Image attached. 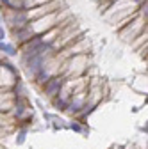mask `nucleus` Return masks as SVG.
Segmentation results:
<instances>
[{
	"mask_svg": "<svg viewBox=\"0 0 148 149\" xmlns=\"http://www.w3.org/2000/svg\"><path fill=\"white\" fill-rule=\"evenodd\" d=\"M14 100H16V96H14L13 89L0 87V112H11Z\"/></svg>",
	"mask_w": 148,
	"mask_h": 149,
	"instance_id": "7ed1b4c3",
	"label": "nucleus"
},
{
	"mask_svg": "<svg viewBox=\"0 0 148 149\" xmlns=\"http://www.w3.org/2000/svg\"><path fill=\"white\" fill-rule=\"evenodd\" d=\"M0 23H4V22H2V14H0Z\"/></svg>",
	"mask_w": 148,
	"mask_h": 149,
	"instance_id": "9b49d317",
	"label": "nucleus"
},
{
	"mask_svg": "<svg viewBox=\"0 0 148 149\" xmlns=\"http://www.w3.org/2000/svg\"><path fill=\"white\" fill-rule=\"evenodd\" d=\"M6 59H7V57H6V55H4L2 52H0V62H2V61H6Z\"/></svg>",
	"mask_w": 148,
	"mask_h": 149,
	"instance_id": "9d476101",
	"label": "nucleus"
},
{
	"mask_svg": "<svg viewBox=\"0 0 148 149\" xmlns=\"http://www.w3.org/2000/svg\"><path fill=\"white\" fill-rule=\"evenodd\" d=\"M0 52H2L6 57H16L18 55V48L14 43H9V41H0Z\"/></svg>",
	"mask_w": 148,
	"mask_h": 149,
	"instance_id": "6e6552de",
	"label": "nucleus"
},
{
	"mask_svg": "<svg viewBox=\"0 0 148 149\" xmlns=\"http://www.w3.org/2000/svg\"><path fill=\"white\" fill-rule=\"evenodd\" d=\"M63 80H64V77H61V74H55V77L48 78V80L39 87L41 92L45 94V98L54 100L55 96H57V94H59V89H61V85H63Z\"/></svg>",
	"mask_w": 148,
	"mask_h": 149,
	"instance_id": "f03ea898",
	"label": "nucleus"
},
{
	"mask_svg": "<svg viewBox=\"0 0 148 149\" xmlns=\"http://www.w3.org/2000/svg\"><path fill=\"white\" fill-rule=\"evenodd\" d=\"M11 89H13V92H14L16 98H29V87H27V84H25L22 78H18L16 84H14Z\"/></svg>",
	"mask_w": 148,
	"mask_h": 149,
	"instance_id": "423d86ee",
	"label": "nucleus"
},
{
	"mask_svg": "<svg viewBox=\"0 0 148 149\" xmlns=\"http://www.w3.org/2000/svg\"><path fill=\"white\" fill-rule=\"evenodd\" d=\"M123 149H137V147H136L134 144H125V146H123Z\"/></svg>",
	"mask_w": 148,
	"mask_h": 149,
	"instance_id": "1a4fd4ad",
	"label": "nucleus"
},
{
	"mask_svg": "<svg viewBox=\"0 0 148 149\" xmlns=\"http://www.w3.org/2000/svg\"><path fill=\"white\" fill-rule=\"evenodd\" d=\"M18 78H20V71L16 66H13L7 59L0 62V87L11 89Z\"/></svg>",
	"mask_w": 148,
	"mask_h": 149,
	"instance_id": "f257e3e1",
	"label": "nucleus"
},
{
	"mask_svg": "<svg viewBox=\"0 0 148 149\" xmlns=\"http://www.w3.org/2000/svg\"><path fill=\"white\" fill-rule=\"evenodd\" d=\"M43 119H45V123H48L54 130H66V128H68L66 121H64L63 117H59L57 114H52V112L43 110Z\"/></svg>",
	"mask_w": 148,
	"mask_h": 149,
	"instance_id": "20e7f679",
	"label": "nucleus"
},
{
	"mask_svg": "<svg viewBox=\"0 0 148 149\" xmlns=\"http://www.w3.org/2000/svg\"><path fill=\"white\" fill-rule=\"evenodd\" d=\"M68 128L73 130V132H77L79 135H84V137L89 135V126H87V123H84V121H80V119H75V117H73L71 123L68 124Z\"/></svg>",
	"mask_w": 148,
	"mask_h": 149,
	"instance_id": "39448f33",
	"label": "nucleus"
},
{
	"mask_svg": "<svg viewBox=\"0 0 148 149\" xmlns=\"http://www.w3.org/2000/svg\"><path fill=\"white\" fill-rule=\"evenodd\" d=\"M29 126H16V130H14V142H16V146H23L25 144V140H27V135H29Z\"/></svg>",
	"mask_w": 148,
	"mask_h": 149,
	"instance_id": "0eeeda50",
	"label": "nucleus"
}]
</instances>
